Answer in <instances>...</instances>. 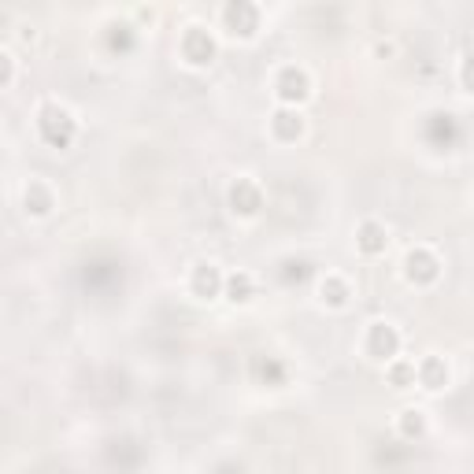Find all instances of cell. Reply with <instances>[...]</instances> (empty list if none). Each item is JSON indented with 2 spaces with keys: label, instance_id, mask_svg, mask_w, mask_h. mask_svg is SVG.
<instances>
[{
  "label": "cell",
  "instance_id": "52a82bcc",
  "mask_svg": "<svg viewBox=\"0 0 474 474\" xmlns=\"http://www.w3.org/2000/svg\"><path fill=\"white\" fill-rule=\"evenodd\" d=\"M226 19L237 26L241 22V34H252V26H256V11L252 8H245V4H230L226 8Z\"/></svg>",
  "mask_w": 474,
  "mask_h": 474
},
{
  "label": "cell",
  "instance_id": "8fae6325",
  "mask_svg": "<svg viewBox=\"0 0 474 474\" xmlns=\"http://www.w3.org/2000/svg\"><path fill=\"white\" fill-rule=\"evenodd\" d=\"M215 285H219V278H215V271H212V267L196 274V289H201V293H215Z\"/></svg>",
  "mask_w": 474,
  "mask_h": 474
},
{
  "label": "cell",
  "instance_id": "9c48e42d",
  "mask_svg": "<svg viewBox=\"0 0 474 474\" xmlns=\"http://www.w3.org/2000/svg\"><path fill=\"white\" fill-rule=\"evenodd\" d=\"M274 130H278L282 137H293V134H300V115H289V111H282L278 118H274Z\"/></svg>",
  "mask_w": 474,
  "mask_h": 474
},
{
  "label": "cell",
  "instance_id": "7a4b0ae2",
  "mask_svg": "<svg viewBox=\"0 0 474 474\" xmlns=\"http://www.w3.org/2000/svg\"><path fill=\"white\" fill-rule=\"evenodd\" d=\"M230 201H233V208H237V212H256V208H259V193L252 189V186H248V182H237V186H233V193H230Z\"/></svg>",
  "mask_w": 474,
  "mask_h": 474
},
{
  "label": "cell",
  "instance_id": "4fadbf2b",
  "mask_svg": "<svg viewBox=\"0 0 474 474\" xmlns=\"http://www.w3.org/2000/svg\"><path fill=\"white\" fill-rule=\"evenodd\" d=\"M467 82L474 86V56H470V63H467Z\"/></svg>",
  "mask_w": 474,
  "mask_h": 474
},
{
  "label": "cell",
  "instance_id": "3957f363",
  "mask_svg": "<svg viewBox=\"0 0 474 474\" xmlns=\"http://www.w3.org/2000/svg\"><path fill=\"white\" fill-rule=\"evenodd\" d=\"M278 93H282L285 100H300V97L308 93V78L300 74V71H285V74H282V89H278Z\"/></svg>",
  "mask_w": 474,
  "mask_h": 474
},
{
  "label": "cell",
  "instance_id": "277c9868",
  "mask_svg": "<svg viewBox=\"0 0 474 474\" xmlns=\"http://www.w3.org/2000/svg\"><path fill=\"white\" fill-rule=\"evenodd\" d=\"M186 48H189V56H193L196 63L212 60V52H215V45H212V37H204L201 30H193V34L186 37Z\"/></svg>",
  "mask_w": 474,
  "mask_h": 474
},
{
  "label": "cell",
  "instance_id": "8992f818",
  "mask_svg": "<svg viewBox=\"0 0 474 474\" xmlns=\"http://www.w3.org/2000/svg\"><path fill=\"white\" fill-rule=\"evenodd\" d=\"M407 267H412V278H433L438 274V263H433V256H426V252H412L407 256Z\"/></svg>",
  "mask_w": 474,
  "mask_h": 474
},
{
  "label": "cell",
  "instance_id": "30bf717a",
  "mask_svg": "<svg viewBox=\"0 0 474 474\" xmlns=\"http://www.w3.org/2000/svg\"><path fill=\"white\" fill-rule=\"evenodd\" d=\"M248 289H252L248 274H237V278H230V293H233V300H248Z\"/></svg>",
  "mask_w": 474,
  "mask_h": 474
},
{
  "label": "cell",
  "instance_id": "6da1fadb",
  "mask_svg": "<svg viewBox=\"0 0 474 474\" xmlns=\"http://www.w3.org/2000/svg\"><path fill=\"white\" fill-rule=\"evenodd\" d=\"M41 130L52 144H67L71 134H74V123L63 108H45V118H41Z\"/></svg>",
  "mask_w": 474,
  "mask_h": 474
},
{
  "label": "cell",
  "instance_id": "ba28073f",
  "mask_svg": "<svg viewBox=\"0 0 474 474\" xmlns=\"http://www.w3.org/2000/svg\"><path fill=\"white\" fill-rule=\"evenodd\" d=\"M360 245L367 248V252H378V248L386 245V237H381V230L374 226V222H363V230H360Z\"/></svg>",
  "mask_w": 474,
  "mask_h": 474
},
{
  "label": "cell",
  "instance_id": "7c38bea8",
  "mask_svg": "<svg viewBox=\"0 0 474 474\" xmlns=\"http://www.w3.org/2000/svg\"><path fill=\"white\" fill-rule=\"evenodd\" d=\"M412 378V371H407V367H397V371H393V381H407Z\"/></svg>",
  "mask_w": 474,
  "mask_h": 474
},
{
  "label": "cell",
  "instance_id": "5b68a950",
  "mask_svg": "<svg viewBox=\"0 0 474 474\" xmlns=\"http://www.w3.org/2000/svg\"><path fill=\"white\" fill-rule=\"evenodd\" d=\"M371 348L378 352V356H393V348H397V334L389 330V326H374L371 330Z\"/></svg>",
  "mask_w": 474,
  "mask_h": 474
}]
</instances>
